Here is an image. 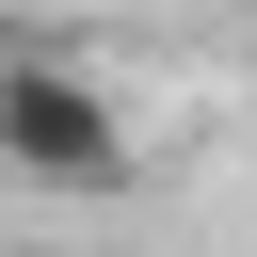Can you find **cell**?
I'll return each instance as SVG.
<instances>
[{"mask_svg":"<svg viewBox=\"0 0 257 257\" xmlns=\"http://www.w3.org/2000/svg\"><path fill=\"white\" fill-rule=\"evenodd\" d=\"M128 161H145V128H128V96L80 48H0V177H32V193H128Z\"/></svg>","mask_w":257,"mask_h":257,"instance_id":"cell-1","label":"cell"}]
</instances>
